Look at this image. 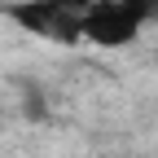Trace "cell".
<instances>
[{
	"instance_id": "cell-1",
	"label": "cell",
	"mask_w": 158,
	"mask_h": 158,
	"mask_svg": "<svg viewBox=\"0 0 158 158\" xmlns=\"http://www.w3.org/2000/svg\"><path fill=\"white\" fill-rule=\"evenodd\" d=\"M145 18L132 13L123 0H92L88 9H79V35L97 48H127L141 35Z\"/></svg>"
},
{
	"instance_id": "cell-3",
	"label": "cell",
	"mask_w": 158,
	"mask_h": 158,
	"mask_svg": "<svg viewBox=\"0 0 158 158\" xmlns=\"http://www.w3.org/2000/svg\"><path fill=\"white\" fill-rule=\"evenodd\" d=\"M123 5H127L132 13H141V18H145V22H149V18H154V0H123Z\"/></svg>"
},
{
	"instance_id": "cell-2",
	"label": "cell",
	"mask_w": 158,
	"mask_h": 158,
	"mask_svg": "<svg viewBox=\"0 0 158 158\" xmlns=\"http://www.w3.org/2000/svg\"><path fill=\"white\" fill-rule=\"evenodd\" d=\"M5 18L27 31L35 40H53V44H79V9H57L48 0H18V5L5 9Z\"/></svg>"
},
{
	"instance_id": "cell-5",
	"label": "cell",
	"mask_w": 158,
	"mask_h": 158,
	"mask_svg": "<svg viewBox=\"0 0 158 158\" xmlns=\"http://www.w3.org/2000/svg\"><path fill=\"white\" fill-rule=\"evenodd\" d=\"M154 18H158V0H154Z\"/></svg>"
},
{
	"instance_id": "cell-4",
	"label": "cell",
	"mask_w": 158,
	"mask_h": 158,
	"mask_svg": "<svg viewBox=\"0 0 158 158\" xmlns=\"http://www.w3.org/2000/svg\"><path fill=\"white\" fill-rule=\"evenodd\" d=\"M48 5H57V9H88L92 0H48Z\"/></svg>"
}]
</instances>
